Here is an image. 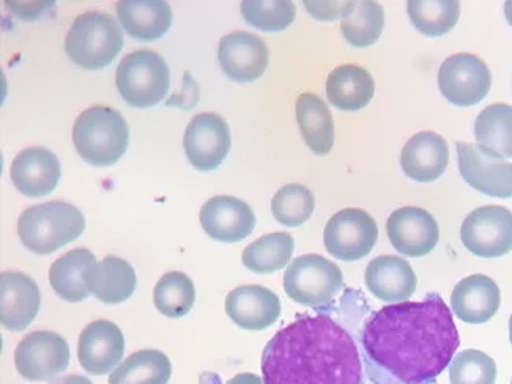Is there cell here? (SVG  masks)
Masks as SVG:
<instances>
[{"instance_id":"b9f144b4","label":"cell","mask_w":512,"mask_h":384,"mask_svg":"<svg viewBox=\"0 0 512 384\" xmlns=\"http://www.w3.org/2000/svg\"><path fill=\"white\" fill-rule=\"evenodd\" d=\"M509 340H511L512 345V315L511 318H509Z\"/></svg>"},{"instance_id":"60d3db41","label":"cell","mask_w":512,"mask_h":384,"mask_svg":"<svg viewBox=\"0 0 512 384\" xmlns=\"http://www.w3.org/2000/svg\"><path fill=\"white\" fill-rule=\"evenodd\" d=\"M505 15L506 19H508L509 26L512 27V0H509V2L505 4Z\"/></svg>"},{"instance_id":"5bb4252c","label":"cell","mask_w":512,"mask_h":384,"mask_svg":"<svg viewBox=\"0 0 512 384\" xmlns=\"http://www.w3.org/2000/svg\"><path fill=\"white\" fill-rule=\"evenodd\" d=\"M393 248L405 257H424L434 251L440 229L434 216L418 207L397 208L386 221Z\"/></svg>"},{"instance_id":"d590c367","label":"cell","mask_w":512,"mask_h":384,"mask_svg":"<svg viewBox=\"0 0 512 384\" xmlns=\"http://www.w3.org/2000/svg\"><path fill=\"white\" fill-rule=\"evenodd\" d=\"M242 15L249 26L264 32H282L294 23L297 8L289 0H245Z\"/></svg>"},{"instance_id":"484cf974","label":"cell","mask_w":512,"mask_h":384,"mask_svg":"<svg viewBox=\"0 0 512 384\" xmlns=\"http://www.w3.org/2000/svg\"><path fill=\"white\" fill-rule=\"evenodd\" d=\"M374 93V78L360 65H341L328 74V100L339 111H361L371 103Z\"/></svg>"},{"instance_id":"5b68a950","label":"cell","mask_w":512,"mask_h":384,"mask_svg":"<svg viewBox=\"0 0 512 384\" xmlns=\"http://www.w3.org/2000/svg\"><path fill=\"white\" fill-rule=\"evenodd\" d=\"M122 48V29L108 13L87 12L78 16L65 38L67 56L84 70H104Z\"/></svg>"},{"instance_id":"9a60e30c","label":"cell","mask_w":512,"mask_h":384,"mask_svg":"<svg viewBox=\"0 0 512 384\" xmlns=\"http://www.w3.org/2000/svg\"><path fill=\"white\" fill-rule=\"evenodd\" d=\"M202 229L219 243H240L256 229L253 208L232 196H215L207 200L199 215Z\"/></svg>"},{"instance_id":"6da1fadb","label":"cell","mask_w":512,"mask_h":384,"mask_svg":"<svg viewBox=\"0 0 512 384\" xmlns=\"http://www.w3.org/2000/svg\"><path fill=\"white\" fill-rule=\"evenodd\" d=\"M459 344L453 312L438 293L382 307L360 329L369 384H432L451 364Z\"/></svg>"},{"instance_id":"7c38bea8","label":"cell","mask_w":512,"mask_h":384,"mask_svg":"<svg viewBox=\"0 0 512 384\" xmlns=\"http://www.w3.org/2000/svg\"><path fill=\"white\" fill-rule=\"evenodd\" d=\"M229 125L221 115L204 112L191 120L183 137V147L191 166L201 172H212L223 164L231 150Z\"/></svg>"},{"instance_id":"ab89813d","label":"cell","mask_w":512,"mask_h":384,"mask_svg":"<svg viewBox=\"0 0 512 384\" xmlns=\"http://www.w3.org/2000/svg\"><path fill=\"white\" fill-rule=\"evenodd\" d=\"M51 384H93L89 378L82 375H68V377L57 378Z\"/></svg>"},{"instance_id":"3957f363","label":"cell","mask_w":512,"mask_h":384,"mask_svg":"<svg viewBox=\"0 0 512 384\" xmlns=\"http://www.w3.org/2000/svg\"><path fill=\"white\" fill-rule=\"evenodd\" d=\"M73 144L90 166L109 167L127 153L130 128L117 109L92 106L81 112L73 125Z\"/></svg>"},{"instance_id":"83f0119b","label":"cell","mask_w":512,"mask_h":384,"mask_svg":"<svg viewBox=\"0 0 512 384\" xmlns=\"http://www.w3.org/2000/svg\"><path fill=\"white\" fill-rule=\"evenodd\" d=\"M476 148L483 155L505 161L512 158V106L490 104L475 120Z\"/></svg>"},{"instance_id":"ffe728a7","label":"cell","mask_w":512,"mask_h":384,"mask_svg":"<svg viewBox=\"0 0 512 384\" xmlns=\"http://www.w3.org/2000/svg\"><path fill=\"white\" fill-rule=\"evenodd\" d=\"M226 314L246 331H262L278 322L281 301L276 293L260 285H242L226 298Z\"/></svg>"},{"instance_id":"2e32d148","label":"cell","mask_w":512,"mask_h":384,"mask_svg":"<svg viewBox=\"0 0 512 384\" xmlns=\"http://www.w3.org/2000/svg\"><path fill=\"white\" fill-rule=\"evenodd\" d=\"M125 353L122 329L109 320L87 325L79 336L78 359L82 369L95 377L114 372Z\"/></svg>"},{"instance_id":"e0dca14e","label":"cell","mask_w":512,"mask_h":384,"mask_svg":"<svg viewBox=\"0 0 512 384\" xmlns=\"http://www.w3.org/2000/svg\"><path fill=\"white\" fill-rule=\"evenodd\" d=\"M41 295L37 282L19 271L0 276V322L10 333H21L37 318Z\"/></svg>"},{"instance_id":"836d02e7","label":"cell","mask_w":512,"mask_h":384,"mask_svg":"<svg viewBox=\"0 0 512 384\" xmlns=\"http://www.w3.org/2000/svg\"><path fill=\"white\" fill-rule=\"evenodd\" d=\"M153 301L161 314L169 318H182L190 314L196 301V288L185 273L172 271L164 274L155 290Z\"/></svg>"},{"instance_id":"8992f818","label":"cell","mask_w":512,"mask_h":384,"mask_svg":"<svg viewBox=\"0 0 512 384\" xmlns=\"http://www.w3.org/2000/svg\"><path fill=\"white\" fill-rule=\"evenodd\" d=\"M116 84L120 96L131 108H153L171 89V70L160 54L139 49L123 57L117 68Z\"/></svg>"},{"instance_id":"7bdbcfd3","label":"cell","mask_w":512,"mask_h":384,"mask_svg":"<svg viewBox=\"0 0 512 384\" xmlns=\"http://www.w3.org/2000/svg\"><path fill=\"white\" fill-rule=\"evenodd\" d=\"M511 384H512V380H511Z\"/></svg>"},{"instance_id":"1f68e13d","label":"cell","mask_w":512,"mask_h":384,"mask_svg":"<svg viewBox=\"0 0 512 384\" xmlns=\"http://www.w3.org/2000/svg\"><path fill=\"white\" fill-rule=\"evenodd\" d=\"M295 240L290 233L276 232L259 238L243 251L242 262L256 274H271L286 268L292 259Z\"/></svg>"},{"instance_id":"e575fe53","label":"cell","mask_w":512,"mask_h":384,"mask_svg":"<svg viewBox=\"0 0 512 384\" xmlns=\"http://www.w3.org/2000/svg\"><path fill=\"white\" fill-rule=\"evenodd\" d=\"M314 208L316 197L311 189L298 183L282 186L271 200V213L286 227L303 226L311 218Z\"/></svg>"},{"instance_id":"7a4b0ae2","label":"cell","mask_w":512,"mask_h":384,"mask_svg":"<svg viewBox=\"0 0 512 384\" xmlns=\"http://www.w3.org/2000/svg\"><path fill=\"white\" fill-rule=\"evenodd\" d=\"M358 334L331 312L300 315L264 348V383L368 384Z\"/></svg>"},{"instance_id":"ba28073f","label":"cell","mask_w":512,"mask_h":384,"mask_svg":"<svg viewBox=\"0 0 512 384\" xmlns=\"http://www.w3.org/2000/svg\"><path fill=\"white\" fill-rule=\"evenodd\" d=\"M438 89L457 108H472L489 93L492 74L483 59L461 52L448 57L437 74Z\"/></svg>"},{"instance_id":"9c48e42d","label":"cell","mask_w":512,"mask_h":384,"mask_svg":"<svg viewBox=\"0 0 512 384\" xmlns=\"http://www.w3.org/2000/svg\"><path fill=\"white\" fill-rule=\"evenodd\" d=\"M379 227L369 213L346 208L331 216L323 230V243L334 259L357 262L374 249Z\"/></svg>"},{"instance_id":"603a6c76","label":"cell","mask_w":512,"mask_h":384,"mask_svg":"<svg viewBox=\"0 0 512 384\" xmlns=\"http://www.w3.org/2000/svg\"><path fill=\"white\" fill-rule=\"evenodd\" d=\"M448 161V144L434 131L415 134L402 148V170L416 183H432L438 180L445 174Z\"/></svg>"},{"instance_id":"d6a6232c","label":"cell","mask_w":512,"mask_h":384,"mask_svg":"<svg viewBox=\"0 0 512 384\" xmlns=\"http://www.w3.org/2000/svg\"><path fill=\"white\" fill-rule=\"evenodd\" d=\"M407 13L418 32L426 37H442L459 21L461 4L456 0H410Z\"/></svg>"},{"instance_id":"52a82bcc","label":"cell","mask_w":512,"mask_h":384,"mask_svg":"<svg viewBox=\"0 0 512 384\" xmlns=\"http://www.w3.org/2000/svg\"><path fill=\"white\" fill-rule=\"evenodd\" d=\"M342 285L341 268L317 254L301 255L284 274V292L290 300L314 309L331 306Z\"/></svg>"},{"instance_id":"7402d4cb","label":"cell","mask_w":512,"mask_h":384,"mask_svg":"<svg viewBox=\"0 0 512 384\" xmlns=\"http://www.w3.org/2000/svg\"><path fill=\"white\" fill-rule=\"evenodd\" d=\"M500 288L494 279L484 274L465 277L454 287L451 309L461 322L483 325L500 309Z\"/></svg>"},{"instance_id":"277c9868","label":"cell","mask_w":512,"mask_h":384,"mask_svg":"<svg viewBox=\"0 0 512 384\" xmlns=\"http://www.w3.org/2000/svg\"><path fill=\"white\" fill-rule=\"evenodd\" d=\"M86 230L79 208L65 202H46L26 208L19 216L18 235L24 248L37 255L59 251Z\"/></svg>"},{"instance_id":"74e56055","label":"cell","mask_w":512,"mask_h":384,"mask_svg":"<svg viewBox=\"0 0 512 384\" xmlns=\"http://www.w3.org/2000/svg\"><path fill=\"white\" fill-rule=\"evenodd\" d=\"M306 12L317 21H336L346 13L349 2H305Z\"/></svg>"},{"instance_id":"cb8c5ba5","label":"cell","mask_w":512,"mask_h":384,"mask_svg":"<svg viewBox=\"0 0 512 384\" xmlns=\"http://www.w3.org/2000/svg\"><path fill=\"white\" fill-rule=\"evenodd\" d=\"M116 12L123 30L145 43L163 37L172 26L171 5L163 0H123Z\"/></svg>"},{"instance_id":"4dcf8cb0","label":"cell","mask_w":512,"mask_h":384,"mask_svg":"<svg viewBox=\"0 0 512 384\" xmlns=\"http://www.w3.org/2000/svg\"><path fill=\"white\" fill-rule=\"evenodd\" d=\"M172 364L158 350L136 351L109 375V384H167Z\"/></svg>"},{"instance_id":"4316f807","label":"cell","mask_w":512,"mask_h":384,"mask_svg":"<svg viewBox=\"0 0 512 384\" xmlns=\"http://www.w3.org/2000/svg\"><path fill=\"white\" fill-rule=\"evenodd\" d=\"M95 255L89 249H73L52 263L49 284L60 300L81 303L90 295L87 271L95 265Z\"/></svg>"},{"instance_id":"8fae6325","label":"cell","mask_w":512,"mask_h":384,"mask_svg":"<svg viewBox=\"0 0 512 384\" xmlns=\"http://www.w3.org/2000/svg\"><path fill=\"white\" fill-rule=\"evenodd\" d=\"M67 340L51 331L30 333L19 342L15 364L19 375L27 381H48L70 366Z\"/></svg>"},{"instance_id":"ac0fdd59","label":"cell","mask_w":512,"mask_h":384,"mask_svg":"<svg viewBox=\"0 0 512 384\" xmlns=\"http://www.w3.org/2000/svg\"><path fill=\"white\" fill-rule=\"evenodd\" d=\"M62 167L56 153L43 147L26 148L18 153L10 167L13 185L23 196L40 199L59 185Z\"/></svg>"},{"instance_id":"44dd1931","label":"cell","mask_w":512,"mask_h":384,"mask_svg":"<svg viewBox=\"0 0 512 384\" xmlns=\"http://www.w3.org/2000/svg\"><path fill=\"white\" fill-rule=\"evenodd\" d=\"M364 281L377 300L390 304L409 301L418 284L412 265L397 255H380L372 260L364 273Z\"/></svg>"},{"instance_id":"f35d334b","label":"cell","mask_w":512,"mask_h":384,"mask_svg":"<svg viewBox=\"0 0 512 384\" xmlns=\"http://www.w3.org/2000/svg\"><path fill=\"white\" fill-rule=\"evenodd\" d=\"M226 384H265L262 378L254 373H240L237 377L231 378Z\"/></svg>"},{"instance_id":"f546056e","label":"cell","mask_w":512,"mask_h":384,"mask_svg":"<svg viewBox=\"0 0 512 384\" xmlns=\"http://www.w3.org/2000/svg\"><path fill=\"white\" fill-rule=\"evenodd\" d=\"M385 27V12L379 2L361 0L349 2L341 18L342 35L353 48H368L374 45Z\"/></svg>"},{"instance_id":"4fadbf2b","label":"cell","mask_w":512,"mask_h":384,"mask_svg":"<svg viewBox=\"0 0 512 384\" xmlns=\"http://www.w3.org/2000/svg\"><path fill=\"white\" fill-rule=\"evenodd\" d=\"M218 59L227 78L238 84H251L267 71L270 52L262 38L238 30L221 38Z\"/></svg>"},{"instance_id":"d6986e66","label":"cell","mask_w":512,"mask_h":384,"mask_svg":"<svg viewBox=\"0 0 512 384\" xmlns=\"http://www.w3.org/2000/svg\"><path fill=\"white\" fill-rule=\"evenodd\" d=\"M457 159L462 178L468 186L498 199L512 197V164L495 161L479 152L476 145L459 142Z\"/></svg>"},{"instance_id":"f1b7e54d","label":"cell","mask_w":512,"mask_h":384,"mask_svg":"<svg viewBox=\"0 0 512 384\" xmlns=\"http://www.w3.org/2000/svg\"><path fill=\"white\" fill-rule=\"evenodd\" d=\"M297 122L301 136L314 155L331 152L334 145V122L327 103L316 93H301L297 100Z\"/></svg>"},{"instance_id":"d4e9b609","label":"cell","mask_w":512,"mask_h":384,"mask_svg":"<svg viewBox=\"0 0 512 384\" xmlns=\"http://www.w3.org/2000/svg\"><path fill=\"white\" fill-rule=\"evenodd\" d=\"M86 282L101 303L120 304L133 295L138 277L127 260L109 255L87 271Z\"/></svg>"},{"instance_id":"8d00e7d4","label":"cell","mask_w":512,"mask_h":384,"mask_svg":"<svg viewBox=\"0 0 512 384\" xmlns=\"http://www.w3.org/2000/svg\"><path fill=\"white\" fill-rule=\"evenodd\" d=\"M449 381L451 384H495L497 364L483 351H461L449 364Z\"/></svg>"},{"instance_id":"30bf717a","label":"cell","mask_w":512,"mask_h":384,"mask_svg":"<svg viewBox=\"0 0 512 384\" xmlns=\"http://www.w3.org/2000/svg\"><path fill=\"white\" fill-rule=\"evenodd\" d=\"M461 240L479 259H497L512 251V213L500 205L476 208L462 222Z\"/></svg>"}]
</instances>
